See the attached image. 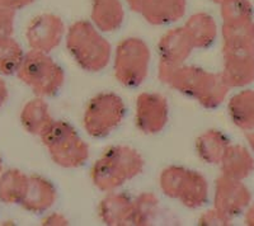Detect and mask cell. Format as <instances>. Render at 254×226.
Here are the masks:
<instances>
[{
    "label": "cell",
    "mask_w": 254,
    "mask_h": 226,
    "mask_svg": "<svg viewBox=\"0 0 254 226\" xmlns=\"http://www.w3.org/2000/svg\"><path fill=\"white\" fill-rule=\"evenodd\" d=\"M144 169V159L130 146L116 145L104 151L93 166L90 177L95 187L112 192L127 180L139 175Z\"/></svg>",
    "instance_id": "obj_1"
},
{
    "label": "cell",
    "mask_w": 254,
    "mask_h": 226,
    "mask_svg": "<svg viewBox=\"0 0 254 226\" xmlns=\"http://www.w3.org/2000/svg\"><path fill=\"white\" fill-rule=\"evenodd\" d=\"M66 46L74 60L87 71H101L110 62V42L87 20L71 24L67 31Z\"/></svg>",
    "instance_id": "obj_2"
},
{
    "label": "cell",
    "mask_w": 254,
    "mask_h": 226,
    "mask_svg": "<svg viewBox=\"0 0 254 226\" xmlns=\"http://www.w3.org/2000/svg\"><path fill=\"white\" fill-rule=\"evenodd\" d=\"M41 136L52 160L63 168H79L89 158L88 145L67 122L52 121Z\"/></svg>",
    "instance_id": "obj_3"
},
{
    "label": "cell",
    "mask_w": 254,
    "mask_h": 226,
    "mask_svg": "<svg viewBox=\"0 0 254 226\" xmlns=\"http://www.w3.org/2000/svg\"><path fill=\"white\" fill-rule=\"evenodd\" d=\"M160 188L168 197L177 198L188 209L207 202L208 183L202 174L182 167H168L160 174Z\"/></svg>",
    "instance_id": "obj_4"
},
{
    "label": "cell",
    "mask_w": 254,
    "mask_h": 226,
    "mask_svg": "<svg viewBox=\"0 0 254 226\" xmlns=\"http://www.w3.org/2000/svg\"><path fill=\"white\" fill-rule=\"evenodd\" d=\"M150 50L140 38H126L117 46L115 57V75L122 85L139 87L149 71Z\"/></svg>",
    "instance_id": "obj_5"
},
{
    "label": "cell",
    "mask_w": 254,
    "mask_h": 226,
    "mask_svg": "<svg viewBox=\"0 0 254 226\" xmlns=\"http://www.w3.org/2000/svg\"><path fill=\"white\" fill-rule=\"evenodd\" d=\"M19 74L41 96L56 94L65 80L63 69L42 51L28 54L20 64Z\"/></svg>",
    "instance_id": "obj_6"
},
{
    "label": "cell",
    "mask_w": 254,
    "mask_h": 226,
    "mask_svg": "<svg viewBox=\"0 0 254 226\" xmlns=\"http://www.w3.org/2000/svg\"><path fill=\"white\" fill-rule=\"evenodd\" d=\"M125 105L115 93H99L93 97L84 113V128L93 137H104L121 123Z\"/></svg>",
    "instance_id": "obj_7"
},
{
    "label": "cell",
    "mask_w": 254,
    "mask_h": 226,
    "mask_svg": "<svg viewBox=\"0 0 254 226\" xmlns=\"http://www.w3.org/2000/svg\"><path fill=\"white\" fill-rule=\"evenodd\" d=\"M252 194L242 180L234 179L222 174L217 178L215 186V209L228 218L243 212L249 206Z\"/></svg>",
    "instance_id": "obj_8"
},
{
    "label": "cell",
    "mask_w": 254,
    "mask_h": 226,
    "mask_svg": "<svg viewBox=\"0 0 254 226\" xmlns=\"http://www.w3.org/2000/svg\"><path fill=\"white\" fill-rule=\"evenodd\" d=\"M136 126L141 132L153 135L168 122V102L158 93H141L136 102Z\"/></svg>",
    "instance_id": "obj_9"
},
{
    "label": "cell",
    "mask_w": 254,
    "mask_h": 226,
    "mask_svg": "<svg viewBox=\"0 0 254 226\" xmlns=\"http://www.w3.org/2000/svg\"><path fill=\"white\" fill-rule=\"evenodd\" d=\"M64 22L54 14H42L32 22L28 28V40L33 49L49 53L60 45L64 36Z\"/></svg>",
    "instance_id": "obj_10"
},
{
    "label": "cell",
    "mask_w": 254,
    "mask_h": 226,
    "mask_svg": "<svg viewBox=\"0 0 254 226\" xmlns=\"http://www.w3.org/2000/svg\"><path fill=\"white\" fill-rule=\"evenodd\" d=\"M159 65L179 66L183 65L194 49L185 27L168 31L159 41Z\"/></svg>",
    "instance_id": "obj_11"
},
{
    "label": "cell",
    "mask_w": 254,
    "mask_h": 226,
    "mask_svg": "<svg viewBox=\"0 0 254 226\" xmlns=\"http://www.w3.org/2000/svg\"><path fill=\"white\" fill-rule=\"evenodd\" d=\"M222 53L254 55V22L252 18L224 22Z\"/></svg>",
    "instance_id": "obj_12"
},
{
    "label": "cell",
    "mask_w": 254,
    "mask_h": 226,
    "mask_svg": "<svg viewBox=\"0 0 254 226\" xmlns=\"http://www.w3.org/2000/svg\"><path fill=\"white\" fill-rule=\"evenodd\" d=\"M98 214L106 225H130L132 224L133 201L122 193H111L101 201Z\"/></svg>",
    "instance_id": "obj_13"
},
{
    "label": "cell",
    "mask_w": 254,
    "mask_h": 226,
    "mask_svg": "<svg viewBox=\"0 0 254 226\" xmlns=\"http://www.w3.org/2000/svg\"><path fill=\"white\" fill-rule=\"evenodd\" d=\"M222 76L230 88L251 84L254 80V55L224 54Z\"/></svg>",
    "instance_id": "obj_14"
},
{
    "label": "cell",
    "mask_w": 254,
    "mask_h": 226,
    "mask_svg": "<svg viewBox=\"0 0 254 226\" xmlns=\"http://www.w3.org/2000/svg\"><path fill=\"white\" fill-rule=\"evenodd\" d=\"M186 0H150L142 9L141 14L154 26H165L179 20L185 15Z\"/></svg>",
    "instance_id": "obj_15"
},
{
    "label": "cell",
    "mask_w": 254,
    "mask_h": 226,
    "mask_svg": "<svg viewBox=\"0 0 254 226\" xmlns=\"http://www.w3.org/2000/svg\"><path fill=\"white\" fill-rule=\"evenodd\" d=\"M220 164L224 175L239 180L246 179L254 170L253 157L242 145H229Z\"/></svg>",
    "instance_id": "obj_16"
},
{
    "label": "cell",
    "mask_w": 254,
    "mask_h": 226,
    "mask_svg": "<svg viewBox=\"0 0 254 226\" xmlns=\"http://www.w3.org/2000/svg\"><path fill=\"white\" fill-rule=\"evenodd\" d=\"M56 200V191L49 180L40 177L28 179L27 188L22 197V203L26 209L33 212H41L52 206Z\"/></svg>",
    "instance_id": "obj_17"
},
{
    "label": "cell",
    "mask_w": 254,
    "mask_h": 226,
    "mask_svg": "<svg viewBox=\"0 0 254 226\" xmlns=\"http://www.w3.org/2000/svg\"><path fill=\"white\" fill-rule=\"evenodd\" d=\"M92 19L103 32L119 29L125 19L121 0H93Z\"/></svg>",
    "instance_id": "obj_18"
},
{
    "label": "cell",
    "mask_w": 254,
    "mask_h": 226,
    "mask_svg": "<svg viewBox=\"0 0 254 226\" xmlns=\"http://www.w3.org/2000/svg\"><path fill=\"white\" fill-rule=\"evenodd\" d=\"M185 28L194 49H206L217 36V26L214 18L207 13H196L188 18Z\"/></svg>",
    "instance_id": "obj_19"
},
{
    "label": "cell",
    "mask_w": 254,
    "mask_h": 226,
    "mask_svg": "<svg viewBox=\"0 0 254 226\" xmlns=\"http://www.w3.org/2000/svg\"><path fill=\"white\" fill-rule=\"evenodd\" d=\"M229 146L228 137L217 130H208L196 140V149L199 158L208 164H219Z\"/></svg>",
    "instance_id": "obj_20"
},
{
    "label": "cell",
    "mask_w": 254,
    "mask_h": 226,
    "mask_svg": "<svg viewBox=\"0 0 254 226\" xmlns=\"http://www.w3.org/2000/svg\"><path fill=\"white\" fill-rule=\"evenodd\" d=\"M229 114L237 127L244 131L254 128V90H243L229 102Z\"/></svg>",
    "instance_id": "obj_21"
},
{
    "label": "cell",
    "mask_w": 254,
    "mask_h": 226,
    "mask_svg": "<svg viewBox=\"0 0 254 226\" xmlns=\"http://www.w3.org/2000/svg\"><path fill=\"white\" fill-rule=\"evenodd\" d=\"M229 89H230V87L228 85L221 73H210L205 87L196 99L205 108H216L225 101Z\"/></svg>",
    "instance_id": "obj_22"
},
{
    "label": "cell",
    "mask_w": 254,
    "mask_h": 226,
    "mask_svg": "<svg viewBox=\"0 0 254 226\" xmlns=\"http://www.w3.org/2000/svg\"><path fill=\"white\" fill-rule=\"evenodd\" d=\"M24 125L31 132L42 133L47 128V126L51 123L54 119L51 118V114L49 112V107L44 101L36 99V101L29 102L26 106L22 114Z\"/></svg>",
    "instance_id": "obj_23"
},
{
    "label": "cell",
    "mask_w": 254,
    "mask_h": 226,
    "mask_svg": "<svg viewBox=\"0 0 254 226\" xmlns=\"http://www.w3.org/2000/svg\"><path fill=\"white\" fill-rule=\"evenodd\" d=\"M159 212V200L154 193L145 192L133 201L132 224L131 225L145 226L153 224Z\"/></svg>",
    "instance_id": "obj_24"
},
{
    "label": "cell",
    "mask_w": 254,
    "mask_h": 226,
    "mask_svg": "<svg viewBox=\"0 0 254 226\" xmlns=\"http://www.w3.org/2000/svg\"><path fill=\"white\" fill-rule=\"evenodd\" d=\"M27 183H28V179L23 174L18 171H9L1 180V186H0L1 197L6 201L22 200L26 192Z\"/></svg>",
    "instance_id": "obj_25"
},
{
    "label": "cell",
    "mask_w": 254,
    "mask_h": 226,
    "mask_svg": "<svg viewBox=\"0 0 254 226\" xmlns=\"http://www.w3.org/2000/svg\"><path fill=\"white\" fill-rule=\"evenodd\" d=\"M253 8L249 0H226L221 4V17L224 22L252 18Z\"/></svg>",
    "instance_id": "obj_26"
},
{
    "label": "cell",
    "mask_w": 254,
    "mask_h": 226,
    "mask_svg": "<svg viewBox=\"0 0 254 226\" xmlns=\"http://www.w3.org/2000/svg\"><path fill=\"white\" fill-rule=\"evenodd\" d=\"M22 64V54L18 45L13 41H4L0 45V69L12 73Z\"/></svg>",
    "instance_id": "obj_27"
},
{
    "label": "cell",
    "mask_w": 254,
    "mask_h": 226,
    "mask_svg": "<svg viewBox=\"0 0 254 226\" xmlns=\"http://www.w3.org/2000/svg\"><path fill=\"white\" fill-rule=\"evenodd\" d=\"M233 219L228 218L226 215L220 212L219 210H208L207 212L199 218V225H206V226H226L230 225Z\"/></svg>",
    "instance_id": "obj_28"
},
{
    "label": "cell",
    "mask_w": 254,
    "mask_h": 226,
    "mask_svg": "<svg viewBox=\"0 0 254 226\" xmlns=\"http://www.w3.org/2000/svg\"><path fill=\"white\" fill-rule=\"evenodd\" d=\"M45 225H59V226H64V225H67L69 221L67 219L61 214H52L50 215L49 218L45 219L44 221Z\"/></svg>",
    "instance_id": "obj_29"
},
{
    "label": "cell",
    "mask_w": 254,
    "mask_h": 226,
    "mask_svg": "<svg viewBox=\"0 0 254 226\" xmlns=\"http://www.w3.org/2000/svg\"><path fill=\"white\" fill-rule=\"evenodd\" d=\"M150 0H127V4L130 5V8L132 9L133 12L141 13L144 6L149 3Z\"/></svg>",
    "instance_id": "obj_30"
},
{
    "label": "cell",
    "mask_w": 254,
    "mask_h": 226,
    "mask_svg": "<svg viewBox=\"0 0 254 226\" xmlns=\"http://www.w3.org/2000/svg\"><path fill=\"white\" fill-rule=\"evenodd\" d=\"M246 224L249 226H254V205H252L246 214Z\"/></svg>",
    "instance_id": "obj_31"
},
{
    "label": "cell",
    "mask_w": 254,
    "mask_h": 226,
    "mask_svg": "<svg viewBox=\"0 0 254 226\" xmlns=\"http://www.w3.org/2000/svg\"><path fill=\"white\" fill-rule=\"evenodd\" d=\"M10 5L14 8V6H23V5H27V4H29L31 1H33V0H6Z\"/></svg>",
    "instance_id": "obj_32"
},
{
    "label": "cell",
    "mask_w": 254,
    "mask_h": 226,
    "mask_svg": "<svg viewBox=\"0 0 254 226\" xmlns=\"http://www.w3.org/2000/svg\"><path fill=\"white\" fill-rule=\"evenodd\" d=\"M247 140H248L249 145H251L252 149L254 150V132L248 133V135H247Z\"/></svg>",
    "instance_id": "obj_33"
},
{
    "label": "cell",
    "mask_w": 254,
    "mask_h": 226,
    "mask_svg": "<svg viewBox=\"0 0 254 226\" xmlns=\"http://www.w3.org/2000/svg\"><path fill=\"white\" fill-rule=\"evenodd\" d=\"M212 1H215V3L222 4V3H224V1H226V0H212Z\"/></svg>",
    "instance_id": "obj_34"
}]
</instances>
